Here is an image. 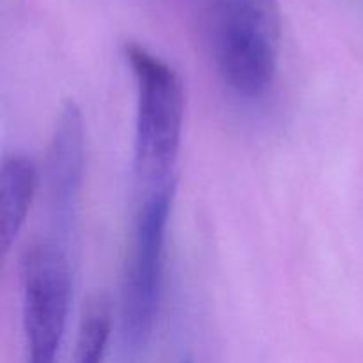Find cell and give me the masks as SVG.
<instances>
[{"label": "cell", "instance_id": "2", "mask_svg": "<svg viewBox=\"0 0 363 363\" xmlns=\"http://www.w3.org/2000/svg\"><path fill=\"white\" fill-rule=\"evenodd\" d=\"M124 53L137 85L135 174L151 191L174 183L183 135V84L170 64L144 46L130 43Z\"/></svg>", "mask_w": 363, "mask_h": 363}, {"label": "cell", "instance_id": "4", "mask_svg": "<svg viewBox=\"0 0 363 363\" xmlns=\"http://www.w3.org/2000/svg\"><path fill=\"white\" fill-rule=\"evenodd\" d=\"M20 279L25 363H57L73 293L66 247L53 238L28 245L21 255Z\"/></svg>", "mask_w": 363, "mask_h": 363}, {"label": "cell", "instance_id": "8", "mask_svg": "<svg viewBox=\"0 0 363 363\" xmlns=\"http://www.w3.org/2000/svg\"><path fill=\"white\" fill-rule=\"evenodd\" d=\"M181 363H194L191 360H184V362H181Z\"/></svg>", "mask_w": 363, "mask_h": 363}, {"label": "cell", "instance_id": "3", "mask_svg": "<svg viewBox=\"0 0 363 363\" xmlns=\"http://www.w3.org/2000/svg\"><path fill=\"white\" fill-rule=\"evenodd\" d=\"M174 183L147 191L137 213L121 305V362L140 363L151 344L163 291L165 238Z\"/></svg>", "mask_w": 363, "mask_h": 363}, {"label": "cell", "instance_id": "7", "mask_svg": "<svg viewBox=\"0 0 363 363\" xmlns=\"http://www.w3.org/2000/svg\"><path fill=\"white\" fill-rule=\"evenodd\" d=\"M110 308L105 300H98L89 307L87 315L80 326L73 363H103L108 346Z\"/></svg>", "mask_w": 363, "mask_h": 363}, {"label": "cell", "instance_id": "1", "mask_svg": "<svg viewBox=\"0 0 363 363\" xmlns=\"http://www.w3.org/2000/svg\"><path fill=\"white\" fill-rule=\"evenodd\" d=\"M222 80L243 98L272 87L279 66V0H186Z\"/></svg>", "mask_w": 363, "mask_h": 363}, {"label": "cell", "instance_id": "6", "mask_svg": "<svg viewBox=\"0 0 363 363\" xmlns=\"http://www.w3.org/2000/svg\"><path fill=\"white\" fill-rule=\"evenodd\" d=\"M35 167L27 156H6L0 170V238L7 254L21 233L35 191Z\"/></svg>", "mask_w": 363, "mask_h": 363}, {"label": "cell", "instance_id": "5", "mask_svg": "<svg viewBox=\"0 0 363 363\" xmlns=\"http://www.w3.org/2000/svg\"><path fill=\"white\" fill-rule=\"evenodd\" d=\"M84 119L74 101L64 103L53 131L45 170V190L48 215L53 225V240L66 247L80 204L84 181Z\"/></svg>", "mask_w": 363, "mask_h": 363}]
</instances>
